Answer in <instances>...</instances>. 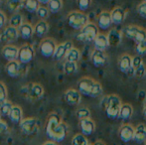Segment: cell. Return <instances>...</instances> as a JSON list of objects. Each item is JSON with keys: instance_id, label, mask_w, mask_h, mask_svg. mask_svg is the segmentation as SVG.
Wrapping results in <instances>:
<instances>
[{"instance_id": "obj_1", "label": "cell", "mask_w": 146, "mask_h": 145, "mask_svg": "<svg viewBox=\"0 0 146 145\" xmlns=\"http://www.w3.org/2000/svg\"><path fill=\"white\" fill-rule=\"evenodd\" d=\"M45 131L50 140L59 143L68 135V125L63 121L60 114L52 112L47 117Z\"/></svg>"}, {"instance_id": "obj_2", "label": "cell", "mask_w": 146, "mask_h": 145, "mask_svg": "<svg viewBox=\"0 0 146 145\" xmlns=\"http://www.w3.org/2000/svg\"><path fill=\"white\" fill-rule=\"evenodd\" d=\"M78 91L81 95L90 97H98L102 95L104 89L100 81H96L92 77H84L78 81Z\"/></svg>"}, {"instance_id": "obj_3", "label": "cell", "mask_w": 146, "mask_h": 145, "mask_svg": "<svg viewBox=\"0 0 146 145\" xmlns=\"http://www.w3.org/2000/svg\"><path fill=\"white\" fill-rule=\"evenodd\" d=\"M121 105H122V101L117 95H106L102 99V109L106 111V115L111 119L118 118Z\"/></svg>"}, {"instance_id": "obj_4", "label": "cell", "mask_w": 146, "mask_h": 145, "mask_svg": "<svg viewBox=\"0 0 146 145\" xmlns=\"http://www.w3.org/2000/svg\"><path fill=\"white\" fill-rule=\"evenodd\" d=\"M44 93L45 89L43 87V85L37 83H27V85H23L21 87V89H20V93L23 97V99H27L31 103L42 99L43 95H44Z\"/></svg>"}, {"instance_id": "obj_5", "label": "cell", "mask_w": 146, "mask_h": 145, "mask_svg": "<svg viewBox=\"0 0 146 145\" xmlns=\"http://www.w3.org/2000/svg\"><path fill=\"white\" fill-rule=\"evenodd\" d=\"M67 21L70 27L76 30H81L88 23V16L85 12L82 11H72L68 14Z\"/></svg>"}, {"instance_id": "obj_6", "label": "cell", "mask_w": 146, "mask_h": 145, "mask_svg": "<svg viewBox=\"0 0 146 145\" xmlns=\"http://www.w3.org/2000/svg\"><path fill=\"white\" fill-rule=\"evenodd\" d=\"M98 35V25H96L92 22H88L83 29L80 30V32L77 35V38L78 40L82 41V42L90 43V42H94V39L96 38Z\"/></svg>"}, {"instance_id": "obj_7", "label": "cell", "mask_w": 146, "mask_h": 145, "mask_svg": "<svg viewBox=\"0 0 146 145\" xmlns=\"http://www.w3.org/2000/svg\"><path fill=\"white\" fill-rule=\"evenodd\" d=\"M123 33L127 38L134 41L136 44L146 40V30L138 25H128L123 28Z\"/></svg>"}, {"instance_id": "obj_8", "label": "cell", "mask_w": 146, "mask_h": 145, "mask_svg": "<svg viewBox=\"0 0 146 145\" xmlns=\"http://www.w3.org/2000/svg\"><path fill=\"white\" fill-rule=\"evenodd\" d=\"M19 126L25 135H35L40 130V121L35 117L24 118L19 123Z\"/></svg>"}, {"instance_id": "obj_9", "label": "cell", "mask_w": 146, "mask_h": 145, "mask_svg": "<svg viewBox=\"0 0 146 145\" xmlns=\"http://www.w3.org/2000/svg\"><path fill=\"white\" fill-rule=\"evenodd\" d=\"M35 58V49L31 44H24L18 50V61L26 65L32 62Z\"/></svg>"}, {"instance_id": "obj_10", "label": "cell", "mask_w": 146, "mask_h": 145, "mask_svg": "<svg viewBox=\"0 0 146 145\" xmlns=\"http://www.w3.org/2000/svg\"><path fill=\"white\" fill-rule=\"evenodd\" d=\"M40 53L46 58H51L54 56L57 48L56 41L53 38H44L40 43Z\"/></svg>"}, {"instance_id": "obj_11", "label": "cell", "mask_w": 146, "mask_h": 145, "mask_svg": "<svg viewBox=\"0 0 146 145\" xmlns=\"http://www.w3.org/2000/svg\"><path fill=\"white\" fill-rule=\"evenodd\" d=\"M119 71L122 73H127L128 75H133L132 70V57L128 54H123L119 57L118 62H117Z\"/></svg>"}, {"instance_id": "obj_12", "label": "cell", "mask_w": 146, "mask_h": 145, "mask_svg": "<svg viewBox=\"0 0 146 145\" xmlns=\"http://www.w3.org/2000/svg\"><path fill=\"white\" fill-rule=\"evenodd\" d=\"M5 71L7 75L11 77H18L20 75H24V73H25L23 64H21L18 60L8 62L7 65L5 66Z\"/></svg>"}, {"instance_id": "obj_13", "label": "cell", "mask_w": 146, "mask_h": 145, "mask_svg": "<svg viewBox=\"0 0 146 145\" xmlns=\"http://www.w3.org/2000/svg\"><path fill=\"white\" fill-rule=\"evenodd\" d=\"M64 99H65L66 103H68L71 107L79 105L82 101V95L78 89H69L64 93Z\"/></svg>"}, {"instance_id": "obj_14", "label": "cell", "mask_w": 146, "mask_h": 145, "mask_svg": "<svg viewBox=\"0 0 146 145\" xmlns=\"http://www.w3.org/2000/svg\"><path fill=\"white\" fill-rule=\"evenodd\" d=\"M73 43L71 41H66V42H63L61 44L57 45L56 51H55V54L53 56L54 60L56 61H62L66 58L67 54L69 53V51L73 48Z\"/></svg>"}, {"instance_id": "obj_15", "label": "cell", "mask_w": 146, "mask_h": 145, "mask_svg": "<svg viewBox=\"0 0 146 145\" xmlns=\"http://www.w3.org/2000/svg\"><path fill=\"white\" fill-rule=\"evenodd\" d=\"M90 60H92L94 66L96 68L104 67L108 62V55L106 54V52L100 50H94V52L92 53V56H90Z\"/></svg>"}, {"instance_id": "obj_16", "label": "cell", "mask_w": 146, "mask_h": 145, "mask_svg": "<svg viewBox=\"0 0 146 145\" xmlns=\"http://www.w3.org/2000/svg\"><path fill=\"white\" fill-rule=\"evenodd\" d=\"M18 50L19 48L12 44H7L2 48L1 54L5 60L8 62H12V61L18 60Z\"/></svg>"}, {"instance_id": "obj_17", "label": "cell", "mask_w": 146, "mask_h": 145, "mask_svg": "<svg viewBox=\"0 0 146 145\" xmlns=\"http://www.w3.org/2000/svg\"><path fill=\"white\" fill-rule=\"evenodd\" d=\"M134 130L135 127H133L131 124L125 123L120 126L119 128V138L123 142H129L133 140L134 138Z\"/></svg>"}, {"instance_id": "obj_18", "label": "cell", "mask_w": 146, "mask_h": 145, "mask_svg": "<svg viewBox=\"0 0 146 145\" xmlns=\"http://www.w3.org/2000/svg\"><path fill=\"white\" fill-rule=\"evenodd\" d=\"M1 34V41L6 43H12L15 42L19 37V33H18L17 28H14L12 26H7L6 28H4V30L2 31Z\"/></svg>"}, {"instance_id": "obj_19", "label": "cell", "mask_w": 146, "mask_h": 145, "mask_svg": "<svg viewBox=\"0 0 146 145\" xmlns=\"http://www.w3.org/2000/svg\"><path fill=\"white\" fill-rule=\"evenodd\" d=\"M112 25L111 17L110 11H102L98 16V27L102 30H108Z\"/></svg>"}, {"instance_id": "obj_20", "label": "cell", "mask_w": 146, "mask_h": 145, "mask_svg": "<svg viewBox=\"0 0 146 145\" xmlns=\"http://www.w3.org/2000/svg\"><path fill=\"white\" fill-rule=\"evenodd\" d=\"M110 17H111L112 24L118 25V24H121L125 20L126 12L121 6H116L110 11Z\"/></svg>"}, {"instance_id": "obj_21", "label": "cell", "mask_w": 146, "mask_h": 145, "mask_svg": "<svg viewBox=\"0 0 146 145\" xmlns=\"http://www.w3.org/2000/svg\"><path fill=\"white\" fill-rule=\"evenodd\" d=\"M108 40V45L112 47H117L122 41V33L116 28L110 30L108 34L106 35Z\"/></svg>"}, {"instance_id": "obj_22", "label": "cell", "mask_w": 146, "mask_h": 145, "mask_svg": "<svg viewBox=\"0 0 146 145\" xmlns=\"http://www.w3.org/2000/svg\"><path fill=\"white\" fill-rule=\"evenodd\" d=\"M80 127H81L82 130V134H84L85 136L92 135L96 130V122L90 118L81 120L80 121Z\"/></svg>"}, {"instance_id": "obj_23", "label": "cell", "mask_w": 146, "mask_h": 145, "mask_svg": "<svg viewBox=\"0 0 146 145\" xmlns=\"http://www.w3.org/2000/svg\"><path fill=\"white\" fill-rule=\"evenodd\" d=\"M19 37H21L24 40H29L34 35V27L29 22H24L19 28H18Z\"/></svg>"}, {"instance_id": "obj_24", "label": "cell", "mask_w": 146, "mask_h": 145, "mask_svg": "<svg viewBox=\"0 0 146 145\" xmlns=\"http://www.w3.org/2000/svg\"><path fill=\"white\" fill-rule=\"evenodd\" d=\"M94 50H100V51H106L108 48V37L104 34L98 33L96 38L94 41Z\"/></svg>"}, {"instance_id": "obj_25", "label": "cell", "mask_w": 146, "mask_h": 145, "mask_svg": "<svg viewBox=\"0 0 146 145\" xmlns=\"http://www.w3.org/2000/svg\"><path fill=\"white\" fill-rule=\"evenodd\" d=\"M49 26L48 22L47 21H43V20H40L39 22H37L36 25L34 26V34L39 38H42L48 33L49 31Z\"/></svg>"}, {"instance_id": "obj_26", "label": "cell", "mask_w": 146, "mask_h": 145, "mask_svg": "<svg viewBox=\"0 0 146 145\" xmlns=\"http://www.w3.org/2000/svg\"><path fill=\"white\" fill-rule=\"evenodd\" d=\"M8 117L10 118V120H11L13 123H20V122L24 119L23 110H22V109L19 105H13V107H12Z\"/></svg>"}, {"instance_id": "obj_27", "label": "cell", "mask_w": 146, "mask_h": 145, "mask_svg": "<svg viewBox=\"0 0 146 145\" xmlns=\"http://www.w3.org/2000/svg\"><path fill=\"white\" fill-rule=\"evenodd\" d=\"M133 140L137 143H142L146 141V125L143 123H140L135 127L134 130V138Z\"/></svg>"}, {"instance_id": "obj_28", "label": "cell", "mask_w": 146, "mask_h": 145, "mask_svg": "<svg viewBox=\"0 0 146 145\" xmlns=\"http://www.w3.org/2000/svg\"><path fill=\"white\" fill-rule=\"evenodd\" d=\"M133 114V107L129 103H122L120 107V111H119V116L118 118L122 120H127L130 119L131 116Z\"/></svg>"}, {"instance_id": "obj_29", "label": "cell", "mask_w": 146, "mask_h": 145, "mask_svg": "<svg viewBox=\"0 0 146 145\" xmlns=\"http://www.w3.org/2000/svg\"><path fill=\"white\" fill-rule=\"evenodd\" d=\"M24 0H6V6L8 11L12 13H18L23 8Z\"/></svg>"}, {"instance_id": "obj_30", "label": "cell", "mask_w": 146, "mask_h": 145, "mask_svg": "<svg viewBox=\"0 0 146 145\" xmlns=\"http://www.w3.org/2000/svg\"><path fill=\"white\" fill-rule=\"evenodd\" d=\"M80 59H81V52H80L79 49L73 47V48L69 51V53L67 54L65 60L67 61V62L78 63L80 61Z\"/></svg>"}, {"instance_id": "obj_31", "label": "cell", "mask_w": 146, "mask_h": 145, "mask_svg": "<svg viewBox=\"0 0 146 145\" xmlns=\"http://www.w3.org/2000/svg\"><path fill=\"white\" fill-rule=\"evenodd\" d=\"M23 23H24V17L22 14L19 13V12H18V13H14L13 15L10 17L9 26H12V27L17 28L18 29Z\"/></svg>"}, {"instance_id": "obj_32", "label": "cell", "mask_w": 146, "mask_h": 145, "mask_svg": "<svg viewBox=\"0 0 146 145\" xmlns=\"http://www.w3.org/2000/svg\"><path fill=\"white\" fill-rule=\"evenodd\" d=\"M39 6H40V3H39L38 0H24L23 8L30 13L36 12L38 10Z\"/></svg>"}, {"instance_id": "obj_33", "label": "cell", "mask_w": 146, "mask_h": 145, "mask_svg": "<svg viewBox=\"0 0 146 145\" xmlns=\"http://www.w3.org/2000/svg\"><path fill=\"white\" fill-rule=\"evenodd\" d=\"M63 0H50L48 3V9L52 13H58L63 8Z\"/></svg>"}, {"instance_id": "obj_34", "label": "cell", "mask_w": 146, "mask_h": 145, "mask_svg": "<svg viewBox=\"0 0 146 145\" xmlns=\"http://www.w3.org/2000/svg\"><path fill=\"white\" fill-rule=\"evenodd\" d=\"M72 145H90L88 138L84 134L78 133L72 139Z\"/></svg>"}, {"instance_id": "obj_35", "label": "cell", "mask_w": 146, "mask_h": 145, "mask_svg": "<svg viewBox=\"0 0 146 145\" xmlns=\"http://www.w3.org/2000/svg\"><path fill=\"white\" fill-rule=\"evenodd\" d=\"M78 71V63H73V62H67L66 61L64 63V72L67 75H73L76 73Z\"/></svg>"}, {"instance_id": "obj_36", "label": "cell", "mask_w": 146, "mask_h": 145, "mask_svg": "<svg viewBox=\"0 0 146 145\" xmlns=\"http://www.w3.org/2000/svg\"><path fill=\"white\" fill-rule=\"evenodd\" d=\"M13 105L9 101H5L4 103H0V115L1 116H8L11 111Z\"/></svg>"}, {"instance_id": "obj_37", "label": "cell", "mask_w": 146, "mask_h": 145, "mask_svg": "<svg viewBox=\"0 0 146 145\" xmlns=\"http://www.w3.org/2000/svg\"><path fill=\"white\" fill-rule=\"evenodd\" d=\"M76 114H77V117L80 119V121H81V120H85V119L90 118V110L86 107H80V109L77 110Z\"/></svg>"}, {"instance_id": "obj_38", "label": "cell", "mask_w": 146, "mask_h": 145, "mask_svg": "<svg viewBox=\"0 0 146 145\" xmlns=\"http://www.w3.org/2000/svg\"><path fill=\"white\" fill-rule=\"evenodd\" d=\"M36 14L38 16V18L40 20H43V21H46V19L49 17V14H50V11H49L48 7L46 6H39L38 10L36 11Z\"/></svg>"}, {"instance_id": "obj_39", "label": "cell", "mask_w": 146, "mask_h": 145, "mask_svg": "<svg viewBox=\"0 0 146 145\" xmlns=\"http://www.w3.org/2000/svg\"><path fill=\"white\" fill-rule=\"evenodd\" d=\"M77 4L80 11L85 12L90 8V4H92V0H77Z\"/></svg>"}, {"instance_id": "obj_40", "label": "cell", "mask_w": 146, "mask_h": 145, "mask_svg": "<svg viewBox=\"0 0 146 145\" xmlns=\"http://www.w3.org/2000/svg\"><path fill=\"white\" fill-rule=\"evenodd\" d=\"M144 65V62H143L142 58H141V56H134L132 57V70L133 72H134L135 70H137L138 68H140L141 66H143Z\"/></svg>"}, {"instance_id": "obj_41", "label": "cell", "mask_w": 146, "mask_h": 145, "mask_svg": "<svg viewBox=\"0 0 146 145\" xmlns=\"http://www.w3.org/2000/svg\"><path fill=\"white\" fill-rule=\"evenodd\" d=\"M7 97H8L7 87H6V85H4V83L0 81V103L7 101Z\"/></svg>"}, {"instance_id": "obj_42", "label": "cell", "mask_w": 146, "mask_h": 145, "mask_svg": "<svg viewBox=\"0 0 146 145\" xmlns=\"http://www.w3.org/2000/svg\"><path fill=\"white\" fill-rule=\"evenodd\" d=\"M135 51H136L138 56H144V55H146V40L141 43L136 44Z\"/></svg>"}, {"instance_id": "obj_43", "label": "cell", "mask_w": 146, "mask_h": 145, "mask_svg": "<svg viewBox=\"0 0 146 145\" xmlns=\"http://www.w3.org/2000/svg\"><path fill=\"white\" fill-rule=\"evenodd\" d=\"M137 13L139 14V16L142 18H145L146 19V2L142 1L136 8Z\"/></svg>"}, {"instance_id": "obj_44", "label": "cell", "mask_w": 146, "mask_h": 145, "mask_svg": "<svg viewBox=\"0 0 146 145\" xmlns=\"http://www.w3.org/2000/svg\"><path fill=\"white\" fill-rule=\"evenodd\" d=\"M145 75H146V67H145V65L141 66L140 68H138L137 70H135L134 72H133V75H135V77H138V79L143 77Z\"/></svg>"}, {"instance_id": "obj_45", "label": "cell", "mask_w": 146, "mask_h": 145, "mask_svg": "<svg viewBox=\"0 0 146 145\" xmlns=\"http://www.w3.org/2000/svg\"><path fill=\"white\" fill-rule=\"evenodd\" d=\"M8 130H9L8 124L4 120L1 119V115H0V135H3V134L7 133Z\"/></svg>"}, {"instance_id": "obj_46", "label": "cell", "mask_w": 146, "mask_h": 145, "mask_svg": "<svg viewBox=\"0 0 146 145\" xmlns=\"http://www.w3.org/2000/svg\"><path fill=\"white\" fill-rule=\"evenodd\" d=\"M6 23H7V17H6V14L4 12L0 11V30L3 29L5 27Z\"/></svg>"}, {"instance_id": "obj_47", "label": "cell", "mask_w": 146, "mask_h": 145, "mask_svg": "<svg viewBox=\"0 0 146 145\" xmlns=\"http://www.w3.org/2000/svg\"><path fill=\"white\" fill-rule=\"evenodd\" d=\"M42 145H59L57 142H55V141H52V140H49V141H46V142H44Z\"/></svg>"}, {"instance_id": "obj_48", "label": "cell", "mask_w": 146, "mask_h": 145, "mask_svg": "<svg viewBox=\"0 0 146 145\" xmlns=\"http://www.w3.org/2000/svg\"><path fill=\"white\" fill-rule=\"evenodd\" d=\"M143 115H144V117L146 119V97H145L144 101H143Z\"/></svg>"}, {"instance_id": "obj_49", "label": "cell", "mask_w": 146, "mask_h": 145, "mask_svg": "<svg viewBox=\"0 0 146 145\" xmlns=\"http://www.w3.org/2000/svg\"><path fill=\"white\" fill-rule=\"evenodd\" d=\"M38 1H39V3H40V4H44V5H45V4H48L50 0H38Z\"/></svg>"}, {"instance_id": "obj_50", "label": "cell", "mask_w": 146, "mask_h": 145, "mask_svg": "<svg viewBox=\"0 0 146 145\" xmlns=\"http://www.w3.org/2000/svg\"><path fill=\"white\" fill-rule=\"evenodd\" d=\"M90 145H106V143H104L102 141H96V142H94V143L90 144Z\"/></svg>"}, {"instance_id": "obj_51", "label": "cell", "mask_w": 146, "mask_h": 145, "mask_svg": "<svg viewBox=\"0 0 146 145\" xmlns=\"http://www.w3.org/2000/svg\"><path fill=\"white\" fill-rule=\"evenodd\" d=\"M0 41H1V34H0Z\"/></svg>"}, {"instance_id": "obj_52", "label": "cell", "mask_w": 146, "mask_h": 145, "mask_svg": "<svg viewBox=\"0 0 146 145\" xmlns=\"http://www.w3.org/2000/svg\"><path fill=\"white\" fill-rule=\"evenodd\" d=\"M143 1H145V2H146V0H143Z\"/></svg>"}, {"instance_id": "obj_53", "label": "cell", "mask_w": 146, "mask_h": 145, "mask_svg": "<svg viewBox=\"0 0 146 145\" xmlns=\"http://www.w3.org/2000/svg\"><path fill=\"white\" fill-rule=\"evenodd\" d=\"M145 145H146V143H145Z\"/></svg>"}]
</instances>
